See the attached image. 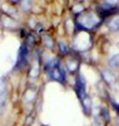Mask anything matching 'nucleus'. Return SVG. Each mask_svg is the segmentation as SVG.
<instances>
[{"instance_id":"9d476101","label":"nucleus","mask_w":119,"mask_h":126,"mask_svg":"<svg viewBox=\"0 0 119 126\" xmlns=\"http://www.w3.org/2000/svg\"><path fill=\"white\" fill-rule=\"evenodd\" d=\"M36 96H38V90L35 87H28L23 93V102L26 105H31L35 102Z\"/></svg>"},{"instance_id":"f257e3e1","label":"nucleus","mask_w":119,"mask_h":126,"mask_svg":"<svg viewBox=\"0 0 119 126\" xmlns=\"http://www.w3.org/2000/svg\"><path fill=\"white\" fill-rule=\"evenodd\" d=\"M74 23H75V30L93 32L94 29L100 27L103 20L95 12H84L75 18Z\"/></svg>"},{"instance_id":"2eb2a0df","label":"nucleus","mask_w":119,"mask_h":126,"mask_svg":"<svg viewBox=\"0 0 119 126\" xmlns=\"http://www.w3.org/2000/svg\"><path fill=\"white\" fill-rule=\"evenodd\" d=\"M99 117L103 120V122H109L110 121V113H109V110L105 106H102L99 109Z\"/></svg>"},{"instance_id":"6e6552de","label":"nucleus","mask_w":119,"mask_h":126,"mask_svg":"<svg viewBox=\"0 0 119 126\" xmlns=\"http://www.w3.org/2000/svg\"><path fill=\"white\" fill-rule=\"evenodd\" d=\"M40 72H41V59H40V54H36L35 59L31 62L30 68H29V78L31 79H36L40 76Z\"/></svg>"},{"instance_id":"20e7f679","label":"nucleus","mask_w":119,"mask_h":126,"mask_svg":"<svg viewBox=\"0 0 119 126\" xmlns=\"http://www.w3.org/2000/svg\"><path fill=\"white\" fill-rule=\"evenodd\" d=\"M74 90H75V93H77L79 101L88 94V91H86V79H85V76L83 75L82 72H79L78 75L75 76Z\"/></svg>"},{"instance_id":"6ab92c4d","label":"nucleus","mask_w":119,"mask_h":126,"mask_svg":"<svg viewBox=\"0 0 119 126\" xmlns=\"http://www.w3.org/2000/svg\"><path fill=\"white\" fill-rule=\"evenodd\" d=\"M6 1H8L9 4H12V5H19L21 0H6Z\"/></svg>"},{"instance_id":"7ed1b4c3","label":"nucleus","mask_w":119,"mask_h":126,"mask_svg":"<svg viewBox=\"0 0 119 126\" xmlns=\"http://www.w3.org/2000/svg\"><path fill=\"white\" fill-rule=\"evenodd\" d=\"M85 30H75V35L73 39V50L74 52H79V53H83V52L88 50L92 47V37L90 33H88V35L84 38Z\"/></svg>"},{"instance_id":"423d86ee","label":"nucleus","mask_w":119,"mask_h":126,"mask_svg":"<svg viewBox=\"0 0 119 126\" xmlns=\"http://www.w3.org/2000/svg\"><path fill=\"white\" fill-rule=\"evenodd\" d=\"M0 28L4 30H18L20 29V25L18 19L3 13L1 16H0Z\"/></svg>"},{"instance_id":"1a4fd4ad","label":"nucleus","mask_w":119,"mask_h":126,"mask_svg":"<svg viewBox=\"0 0 119 126\" xmlns=\"http://www.w3.org/2000/svg\"><path fill=\"white\" fill-rule=\"evenodd\" d=\"M100 77H102L103 82H105L108 86H113L117 82V76L114 73V69H112V68H102Z\"/></svg>"},{"instance_id":"dca6fc26","label":"nucleus","mask_w":119,"mask_h":126,"mask_svg":"<svg viewBox=\"0 0 119 126\" xmlns=\"http://www.w3.org/2000/svg\"><path fill=\"white\" fill-rule=\"evenodd\" d=\"M108 66L112 69H119V53L112 56L108 61Z\"/></svg>"},{"instance_id":"aec40b11","label":"nucleus","mask_w":119,"mask_h":126,"mask_svg":"<svg viewBox=\"0 0 119 126\" xmlns=\"http://www.w3.org/2000/svg\"><path fill=\"white\" fill-rule=\"evenodd\" d=\"M107 3H109V4H113V5H117L119 3V0H105Z\"/></svg>"},{"instance_id":"f3484780","label":"nucleus","mask_w":119,"mask_h":126,"mask_svg":"<svg viewBox=\"0 0 119 126\" xmlns=\"http://www.w3.org/2000/svg\"><path fill=\"white\" fill-rule=\"evenodd\" d=\"M24 42H25V43H26L30 48H33V47L38 43V38H36V35H35L34 33H28Z\"/></svg>"},{"instance_id":"4468645a","label":"nucleus","mask_w":119,"mask_h":126,"mask_svg":"<svg viewBox=\"0 0 119 126\" xmlns=\"http://www.w3.org/2000/svg\"><path fill=\"white\" fill-rule=\"evenodd\" d=\"M41 42H43V44H44V47L50 49V50H53L55 48V40H54V38L50 34H43Z\"/></svg>"},{"instance_id":"f03ea898","label":"nucleus","mask_w":119,"mask_h":126,"mask_svg":"<svg viewBox=\"0 0 119 126\" xmlns=\"http://www.w3.org/2000/svg\"><path fill=\"white\" fill-rule=\"evenodd\" d=\"M30 54H31V48L23 42L18 52V58L15 61L14 71H24L29 67L30 64Z\"/></svg>"},{"instance_id":"f8f14e48","label":"nucleus","mask_w":119,"mask_h":126,"mask_svg":"<svg viewBox=\"0 0 119 126\" xmlns=\"http://www.w3.org/2000/svg\"><path fill=\"white\" fill-rule=\"evenodd\" d=\"M58 50H59L60 57H63V58H65V57L71 54V48L69 47V44L67 43V42L63 40V39H60L58 42Z\"/></svg>"},{"instance_id":"ddd939ff","label":"nucleus","mask_w":119,"mask_h":126,"mask_svg":"<svg viewBox=\"0 0 119 126\" xmlns=\"http://www.w3.org/2000/svg\"><path fill=\"white\" fill-rule=\"evenodd\" d=\"M108 30L110 33H118L119 32V14L109 19V22H108Z\"/></svg>"},{"instance_id":"0eeeda50","label":"nucleus","mask_w":119,"mask_h":126,"mask_svg":"<svg viewBox=\"0 0 119 126\" xmlns=\"http://www.w3.org/2000/svg\"><path fill=\"white\" fill-rule=\"evenodd\" d=\"M9 98V86L8 81L5 77L0 78V113L3 112V110L6 106V102Z\"/></svg>"},{"instance_id":"a211bd4d","label":"nucleus","mask_w":119,"mask_h":126,"mask_svg":"<svg viewBox=\"0 0 119 126\" xmlns=\"http://www.w3.org/2000/svg\"><path fill=\"white\" fill-rule=\"evenodd\" d=\"M19 5L21 6L23 12L29 13V12H31V9H33V0H21Z\"/></svg>"},{"instance_id":"9b49d317","label":"nucleus","mask_w":119,"mask_h":126,"mask_svg":"<svg viewBox=\"0 0 119 126\" xmlns=\"http://www.w3.org/2000/svg\"><path fill=\"white\" fill-rule=\"evenodd\" d=\"M80 103H82V109H83V112L86 115V116H90L92 112H93V102H92V97L89 94H86L85 97H83L80 100Z\"/></svg>"},{"instance_id":"39448f33","label":"nucleus","mask_w":119,"mask_h":126,"mask_svg":"<svg viewBox=\"0 0 119 126\" xmlns=\"http://www.w3.org/2000/svg\"><path fill=\"white\" fill-rule=\"evenodd\" d=\"M64 66H65V69L68 72V75H75L77 76L78 73L80 72V59L78 57H74V56H68L64 58L63 61Z\"/></svg>"}]
</instances>
